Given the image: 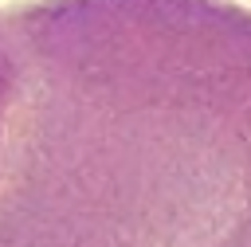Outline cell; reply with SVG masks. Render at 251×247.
Segmentation results:
<instances>
[{
    "label": "cell",
    "mask_w": 251,
    "mask_h": 247,
    "mask_svg": "<svg viewBox=\"0 0 251 247\" xmlns=\"http://www.w3.org/2000/svg\"><path fill=\"white\" fill-rule=\"evenodd\" d=\"M0 27V247H251L247 8L63 0Z\"/></svg>",
    "instance_id": "1"
},
{
    "label": "cell",
    "mask_w": 251,
    "mask_h": 247,
    "mask_svg": "<svg viewBox=\"0 0 251 247\" xmlns=\"http://www.w3.org/2000/svg\"><path fill=\"white\" fill-rule=\"evenodd\" d=\"M8 98H12V55H8V43H4V27H0V125H4Z\"/></svg>",
    "instance_id": "2"
}]
</instances>
